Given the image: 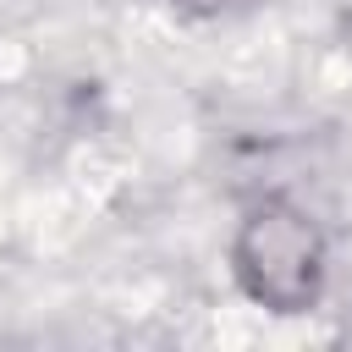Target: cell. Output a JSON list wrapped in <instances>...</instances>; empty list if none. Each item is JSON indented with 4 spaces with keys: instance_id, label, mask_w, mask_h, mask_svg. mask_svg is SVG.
<instances>
[{
    "instance_id": "obj_1",
    "label": "cell",
    "mask_w": 352,
    "mask_h": 352,
    "mask_svg": "<svg viewBox=\"0 0 352 352\" xmlns=\"http://www.w3.org/2000/svg\"><path fill=\"white\" fill-rule=\"evenodd\" d=\"M324 264H330L324 231L314 226L308 209L286 198H264L242 214L231 242V270L236 286L270 314H308L324 292Z\"/></svg>"
},
{
    "instance_id": "obj_2",
    "label": "cell",
    "mask_w": 352,
    "mask_h": 352,
    "mask_svg": "<svg viewBox=\"0 0 352 352\" xmlns=\"http://www.w3.org/2000/svg\"><path fill=\"white\" fill-rule=\"evenodd\" d=\"M165 6H176L182 16H214V11H226L231 0H165Z\"/></svg>"
}]
</instances>
